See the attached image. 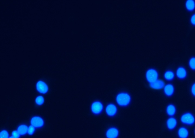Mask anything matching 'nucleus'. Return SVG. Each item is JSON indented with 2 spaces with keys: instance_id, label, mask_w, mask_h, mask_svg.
Here are the masks:
<instances>
[{
  "instance_id": "obj_1",
  "label": "nucleus",
  "mask_w": 195,
  "mask_h": 138,
  "mask_svg": "<svg viewBox=\"0 0 195 138\" xmlns=\"http://www.w3.org/2000/svg\"><path fill=\"white\" fill-rule=\"evenodd\" d=\"M180 120L183 125L188 126H192L195 123V116L191 112H186L181 115Z\"/></svg>"
},
{
  "instance_id": "obj_2",
  "label": "nucleus",
  "mask_w": 195,
  "mask_h": 138,
  "mask_svg": "<svg viewBox=\"0 0 195 138\" xmlns=\"http://www.w3.org/2000/svg\"><path fill=\"white\" fill-rule=\"evenodd\" d=\"M131 97L128 93L122 92L118 94L116 98L117 103L119 106L126 107L128 106L131 102Z\"/></svg>"
},
{
  "instance_id": "obj_3",
  "label": "nucleus",
  "mask_w": 195,
  "mask_h": 138,
  "mask_svg": "<svg viewBox=\"0 0 195 138\" xmlns=\"http://www.w3.org/2000/svg\"><path fill=\"white\" fill-rule=\"evenodd\" d=\"M146 79L150 83H154L158 79L159 74L157 71L154 68L148 69L146 74Z\"/></svg>"
},
{
  "instance_id": "obj_4",
  "label": "nucleus",
  "mask_w": 195,
  "mask_h": 138,
  "mask_svg": "<svg viewBox=\"0 0 195 138\" xmlns=\"http://www.w3.org/2000/svg\"><path fill=\"white\" fill-rule=\"evenodd\" d=\"M91 109L93 113L95 115H99L103 111V105L100 101H95L91 104Z\"/></svg>"
},
{
  "instance_id": "obj_5",
  "label": "nucleus",
  "mask_w": 195,
  "mask_h": 138,
  "mask_svg": "<svg viewBox=\"0 0 195 138\" xmlns=\"http://www.w3.org/2000/svg\"><path fill=\"white\" fill-rule=\"evenodd\" d=\"M30 123L34 127L39 128L44 126V120L40 116H34L30 120Z\"/></svg>"
},
{
  "instance_id": "obj_6",
  "label": "nucleus",
  "mask_w": 195,
  "mask_h": 138,
  "mask_svg": "<svg viewBox=\"0 0 195 138\" xmlns=\"http://www.w3.org/2000/svg\"><path fill=\"white\" fill-rule=\"evenodd\" d=\"M36 88L37 90L39 93L45 94L48 93V87L47 83L42 81H38L36 83Z\"/></svg>"
},
{
  "instance_id": "obj_7",
  "label": "nucleus",
  "mask_w": 195,
  "mask_h": 138,
  "mask_svg": "<svg viewBox=\"0 0 195 138\" xmlns=\"http://www.w3.org/2000/svg\"><path fill=\"white\" fill-rule=\"evenodd\" d=\"M178 124V120L174 116L169 117L167 119L166 122V125L167 128L170 131L174 130L177 127Z\"/></svg>"
},
{
  "instance_id": "obj_8",
  "label": "nucleus",
  "mask_w": 195,
  "mask_h": 138,
  "mask_svg": "<svg viewBox=\"0 0 195 138\" xmlns=\"http://www.w3.org/2000/svg\"><path fill=\"white\" fill-rule=\"evenodd\" d=\"M163 90L164 95L167 97H172L175 92L174 86L170 83L165 85Z\"/></svg>"
},
{
  "instance_id": "obj_9",
  "label": "nucleus",
  "mask_w": 195,
  "mask_h": 138,
  "mask_svg": "<svg viewBox=\"0 0 195 138\" xmlns=\"http://www.w3.org/2000/svg\"><path fill=\"white\" fill-rule=\"evenodd\" d=\"M176 75L178 79L184 80L186 78L188 75V73L186 68L184 67H179L177 69L176 72Z\"/></svg>"
},
{
  "instance_id": "obj_10",
  "label": "nucleus",
  "mask_w": 195,
  "mask_h": 138,
  "mask_svg": "<svg viewBox=\"0 0 195 138\" xmlns=\"http://www.w3.org/2000/svg\"><path fill=\"white\" fill-rule=\"evenodd\" d=\"M166 112L169 117L174 116L177 112V108L175 105L172 103L168 104L166 108Z\"/></svg>"
},
{
  "instance_id": "obj_11",
  "label": "nucleus",
  "mask_w": 195,
  "mask_h": 138,
  "mask_svg": "<svg viewBox=\"0 0 195 138\" xmlns=\"http://www.w3.org/2000/svg\"><path fill=\"white\" fill-rule=\"evenodd\" d=\"M117 109L116 106L113 104H110L107 106L106 109V112L108 116H113L116 114L117 113Z\"/></svg>"
},
{
  "instance_id": "obj_12",
  "label": "nucleus",
  "mask_w": 195,
  "mask_h": 138,
  "mask_svg": "<svg viewBox=\"0 0 195 138\" xmlns=\"http://www.w3.org/2000/svg\"><path fill=\"white\" fill-rule=\"evenodd\" d=\"M119 134L118 129L116 128L111 127L108 129L106 132V136L107 138H117Z\"/></svg>"
},
{
  "instance_id": "obj_13",
  "label": "nucleus",
  "mask_w": 195,
  "mask_h": 138,
  "mask_svg": "<svg viewBox=\"0 0 195 138\" xmlns=\"http://www.w3.org/2000/svg\"><path fill=\"white\" fill-rule=\"evenodd\" d=\"M177 134L179 138H188L189 136V133L186 127L182 126L178 129Z\"/></svg>"
},
{
  "instance_id": "obj_14",
  "label": "nucleus",
  "mask_w": 195,
  "mask_h": 138,
  "mask_svg": "<svg viewBox=\"0 0 195 138\" xmlns=\"http://www.w3.org/2000/svg\"><path fill=\"white\" fill-rule=\"evenodd\" d=\"M165 85V82L162 80L158 79L154 83H150V86L152 89L157 90H161L164 88Z\"/></svg>"
},
{
  "instance_id": "obj_15",
  "label": "nucleus",
  "mask_w": 195,
  "mask_h": 138,
  "mask_svg": "<svg viewBox=\"0 0 195 138\" xmlns=\"http://www.w3.org/2000/svg\"><path fill=\"white\" fill-rule=\"evenodd\" d=\"M164 77L165 80L168 81H171L175 78V74L172 70H167L164 73Z\"/></svg>"
},
{
  "instance_id": "obj_16",
  "label": "nucleus",
  "mask_w": 195,
  "mask_h": 138,
  "mask_svg": "<svg viewBox=\"0 0 195 138\" xmlns=\"http://www.w3.org/2000/svg\"><path fill=\"white\" fill-rule=\"evenodd\" d=\"M185 7L188 11H192L195 8V2L193 0H188L186 1Z\"/></svg>"
},
{
  "instance_id": "obj_17",
  "label": "nucleus",
  "mask_w": 195,
  "mask_h": 138,
  "mask_svg": "<svg viewBox=\"0 0 195 138\" xmlns=\"http://www.w3.org/2000/svg\"><path fill=\"white\" fill-rule=\"evenodd\" d=\"M28 126L26 125H20L18 127L17 131L20 134V135H26L28 131Z\"/></svg>"
},
{
  "instance_id": "obj_18",
  "label": "nucleus",
  "mask_w": 195,
  "mask_h": 138,
  "mask_svg": "<svg viewBox=\"0 0 195 138\" xmlns=\"http://www.w3.org/2000/svg\"><path fill=\"white\" fill-rule=\"evenodd\" d=\"M35 103L38 106H41L43 105L44 102V99L43 96H39L35 98Z\"/></svg>"
},
{
  "instance_id": "obj_19",
  "label": "nucleus",
  "mask_w": 195,
  "mask_h": 138,
  "mask_svg": "<svg viewBox=\"0 0 195 138\" xmlns=\"http://www.w3.org/2000/svg\"><path fill=\"white\" fill-rule=\"evenodd\" d=\"M189 66L191 70L195 71V57H192L189 59Z\"/></svg>"
},
{
  "instance_id": "obj_20",
  "label": "nucleus",
  "mask_w": 195,
  "mask_h": 138,
  "mask_svg": "<svg viewBox=\"0 0 195 138\" xmlns=\"http://www.w3.org/2000/svg\"><path fill=\"white\" fill-rule=\"evenodd\" d=\"M0 138H9V134L6 130H4L0 133Z\"/></svg>"
},
{
  "instance_id": "obj_21",
  "label": "nucleus",
  "mask_w": 195,
  "mask_h": 138,
  "mask_svg": "<svg viewBox=\"0 0 195 138\" xmlns=\"http://www.w3.org/2000/svg\"><path fill=\"white\" fill-rule=\"evenodd\" d=\"M35 131V127L33 126H30L28 129V134L29 135H32L34 133V132Z\"/></svg>"
},
{
  "instance_id": "obj_22",
  "label": "nucleus",
  "mask_w": 195,
  "mask_h": 138,
  "mask_svg": "<svg viewBox=\"0 0 195 138\" xmlns=\"http://www.w3.org/2000/svg\"><path fill=\"white\" fill-rule=\"evenodd\" d=\"M190 92L192 97H195V82L191 86Z\"/></svg>"
},
{
  "instance_id": "obj_23",
  "label": "nucleus",
  "mask_w": 195,
  "mask_h": 138,
  "mask_svg": "<svg viewBox=\"0 0 195 138\" xmlns=\"http://www.w3.org/2000/svg\"><path fill=\"white\" fill-rule=\"evenodd\" d=\"M11 135H12V136L16 138H18L20 137V134L17 131H13L12 133H11Z\"/></svg>"
},
{
  "instance_id": "obj_24",
  "label": "nucleus",
  "mask_w": 195,
  "mask_h": 138,
  "mask_svg": "<svg viewBox=\"0 0 195 138\" xmlns=\"http://www.w3.org/2000/svg\"><path fill=\"white\" fill-rule=\"evenodd\" d=\"M191 23L192 25L195 26V14L192 15L191 17Z\"/></svg>"
},
{
  "instance_id": "obj_25",
  "label": "nucleus",
  "mask_w": 195,
  "mask_h": 138,
  "mask_svg": "<svg viewBox=\"0 0 195 138\" xmlns=\"http://www.w3.org/2000/svg\"><path fill=\"white\" fill-rule=\"evenodd\" d=\"M9 138H15L14 137H13V136H11V137H10Z\"/></svg>"
},
{
  "instance_id": "obj_26",
  "label": "nucleus",
  "mask_w": 195,
  "mask_h": 138,
  "mask_svg": "<svg viewBox=\"0 0 195 138\" xmlns=\"http://www.w3.org/2000/svg\"><path fill=\"white\" fill-rule=\"evenodd\" d=\"M194 134L195 135V130H194Z\"/></svg>"
}]
</instances>
